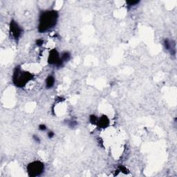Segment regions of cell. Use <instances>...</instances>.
Returning <instances> with one entry per match:
<instances>
[{"instance_id": "1", "label": "cell", "mask_w": 177, "mask_h": 177, "mask_svg": "<svg viewBox=\"0 0 177 177\" xmlns=\"http://www.w3.org/2000/svg\"><path fill=\"white\" fill-rule=\"evenodd\" d=\"M59 14L56 10L42 11L39 17L38 31L41 33L51 31L58 23Z\"/></svg>"}, {"instance_id": "2", "label": "cell", "mask_w": 177, "mask_h": 177, "mask_svg": "<svg viewBox=\"0 0 177 177\" xmlns=\"http://www.w3.org/2000/svg\"><path fill=\"white\" fill-rule=\"evenodd\" d=\"M34 78V75L27 71L21 69V66L15 67L13 75V82L17 87L22 88Z\"/></svg>"}, {"instance_id": "3", "label": "cell", "mask_w": 177, "mask_h": 177, "mask_svg": "<svg viewBox=\"0 0 177 177\" xmlns=\"http://www.w3.org/2000/svg\"><path fill=\"white\" fill-rule=\"evenodd\" d=\"M27 173L31 177L40 176L44 171V165L40 161H35L27 166Z\"/></svg>"}, {"instance_id": "4", "label": "cell", "mask_w": 177, "mask_h": 177, "mask_svg": "<svg viewBox=\"0 0 177 177\" xmlns=\"http://www.w3.org/2000/svg\"><path fill=\"white\" fill-rule=\"evenodd\" d=\"M48 63L50 65L56 66L57 67H61L63 66L64 62L57 49H54L50 51L48 57Z\"/></svg>"}, {"instance_id": "5", "label": "cell", "mask_w": 177, "mask_h": 177, "mask_svg": "<svg viewBox=\"0 0 177 177\" xmlns=\"http://www.w3.org/2000/svg\"><path fill=\"white\" fill-rule=\"evenodd\" d=\"M23 33V29L15 20H11L10 23V33L15 40H19Z\"/></svg>"}, {"instance_id": "6", "label": "cell", "mask_w": 177, "mask_h": 177, "mask_svg": "<svg viewBox=\"0 0 177 177\" xmlns=\"http://www.w3.org/2000/svg\"><path fill=\"white\" fill-rule=\"evenodd\" d=\"M163 45H164L165 49L167 51H168L170 53L172 56H175L176 55V43L174 40H170L169 39H166L163 42Z\"/></svg>"}, {"instance_id": "7", "label": "cell", "mask_w": 177, "mask_h": 177, "mask_svg": "<svg viewBox=\"0 0 177 177\" xmlns=\"http://www.w3.org/2000/svg\"><path fill=\"white\" fill-rule=\"evenodd\" d=\"M98 128L105 129L109 125V119L106 115H103L98 120L97 125Z\"/></svg>"}, {"instance_id": "8", "label": "cell", "mask_w": 177, "mask_h": 177, "mask_svg": "<svg viewBox=\"0 0 177 177\" xmlns=\"http://www.w3.org/2000/svg\"><path fill=\"white\" fill-rule=\"evenodd\" d=\"M56 78L53 75H49L46 79V88H51L54 86Z\"/></svg>"}, {"instance_id": "9", "label": "cell", "mask_w": 177, "mask_h": 177, "mask_svg": "<svg viewBox=\"0 0 177 177\" xmlns=\"http://www.w3.org/2000/svg\"><path fill=\"white\" fill-rule=\"evenodd\" d=\"M60 56H61V59H62V60L63 61V62L64 63L66 62H68V61L71 59V54L67 51L63 52Z\"/></svg>"}, {"instance_id": "10", "label": "cell", "mask_w": 177, "mask_h": 177, "mask_svg": "<svg viewBox=\"0 0 177 177\" xmlns=\"http://www.w3.org/2000/svg\"><path fill=\"white\" fill-rule=\"evenodd\" d=\"M98 118L95 115H91L89 116V121L92 125H97Z\"/></svg>"}, {"instance_id": "11", "label": "cell", "mask_w": 177, "mask_h": 177, "mask_svg": "<svg viewBox=\"0 0 177 177\" xmlns=\"http://www.w3.org/2000/svg\"><path fill=\"white\" fill-rule=\"evenodd\" d=\"M139 2H140V1H127V4L128 6V7H131L139 4Z\"/></svg>"}, {"instance_id": "12", "label": "cell", "mask_w": 177, "mask_h": 177, "mask_svg": "<svg viewBox=\"0 0 177 177\" xmlns=\"http://www.w3.org/2000/svg\"><path fill=\"white\" fill-rule=\"evenodd\" d=\"M35 43H36L37 46H42L43 44H44V40H42V39H37V40H36V42H35Z\"/></svg>"}, {"instance_id": "13", "label": "cell", "mask_w": 177, "mask_h": 177, "mask_svg": "<svg viewBox=\"0 0 177 177\" xmlns=\"http://www.w3.org/2000/svg\"><path fill=\"white\" fill-rule=\"evenodd\" d=\"M47 129L46 126L44 125V124H42V125H40V126H39V129L41 131H46Z\"/></svg>"}, {"instance_id": "14", "label": "cell", "mask_w": 177, "mask_h": 177, "mask_svg": "<svg viewBox=\"0 0 177 177\" xmlns=\"http://www.w3.org/2000/svg\"><path fill=\"white\" fill-rule=\"evenodd\" d=\"M55 136V133L53 132V131H49L48 132V137L49 138H52Z\"/></svg>"}, {"instance_id": "15", "label": "cell", "mask_w": 177, "mask_h": 177, "mask_svg": "<svg viewBox=\"0 0 177 177\" xmlns=\"http://www.w3.org/2000/svg\"><path fill=\"white\" fill-rule=\"evenodd\" d=\"M33 139H34V141H36L37 143H40V138L37 137V136H33Z\"/></svg>"}]
</instances>
